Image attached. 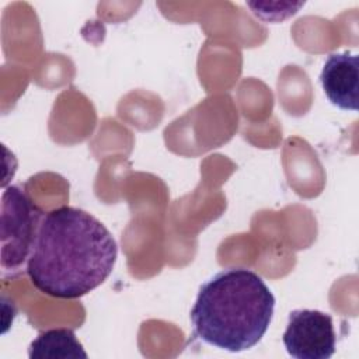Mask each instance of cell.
<instances>
[{
    "label": "cell",
    "instance_id": "cell-1",
    "mask_svg": "<svg viewBox=\"0 0 359 359\" xmlns=\"http://www.w3.org/2000/svg\"><path fill=\"white\" fill-rule=\"evenodd\" d=\"M118 245L109 230L88 212L60 206L48 212L27 261V275L42 293L79 299L111 275Z\"/></svg>",
    "mask_w": 359,
    "mask_h": 359
},
{
    "label": "cell",
    "instance_id": "cell-3",
    "mask_svg": "<svg viewBox=\"0 0 359 359\" xmlns=\"http://www.w3.org/2000/svg\"><path fill=\"white\" fill-rule=\"evenodd\" d=\"M41 210L17 185L1 196V269L18 271L28 261L42 220Z\"/></svg>",
    "mask_w": 359,
    "mask_h": 359
},
{
    "label": "cell",
    "instance_id": "cell-5",
    "mask_svg": "<svg viewBox=\"0 0 359 359\" xmlns=\"http://www.w3.org/2000/svg\"><path fill=\"white\" fill-rule=\"evenodd\" d=\"M320 81L332 105L345 111H358V55H352L349 52L331 53L323 66Z\"/></svg>",
    "mask_w": 359,
    "mask_h": 359
},
{
    "label": "cell",
    "instance_id": "cell-4",
    "mask_svg": "<svg viewBox=\"0 0 359 359\" xmlns=\"http://www.w3.org/2000/svg\"><path fill=\"white\" fill-rule=\"evenodd\" d=\"M282 339L292 358L328 359L334 355L337 342L332 317L320 310H293Z\"/></svg>",
    "mask_w": 359,
    "mask_h": 359
},
{
    "label": "cell",
    "instance_id": "cell-2",
    "mask_svg": "<svg viewBox=\"0 0 359 359\" xmlns=\"http://www.w3.org/2000/svg\"><path fill=\"white\" fill-rule=\"evenodd\" d=\"M275 296L264 279L247 268H229L205 282L191 310L194 334L229 352L255 346L265 335Z\"/></svg>",
    "mask_w": 359,
    "mask_h": 359
},
{
    "label": "cell",
    "instance_id": "cell-7",
    "mask_svg": "<svg viewBox=\"0 0 359 359\" xmlns=\"http://www.w3.org/2000/svg\"><path fill=\"white\" fill-rule=\"evenodd\" d=\"M247 6L252 10V14L264 21H283L292 15H294L304 3H247Z\"/></svg>",
    "mask_w": 359,
    "mask_h": 359
},
{
    "label": "cell",
    "instance_id": "cell-6",
    "mask_svg": "<svg viewBox=\"0 0 359 359\" xmlns=\"http://www.w3.org/2000/svg\"><path fill=\"white\" fill-rule=\"evenodd\" d=\"M28 356L36 358H87V353L77 339L76 334L69 328H53L41 332L31 344Z\"/></svg>",
    "mask_w": 359,
    "mask_h": 359
}]
</instances>
